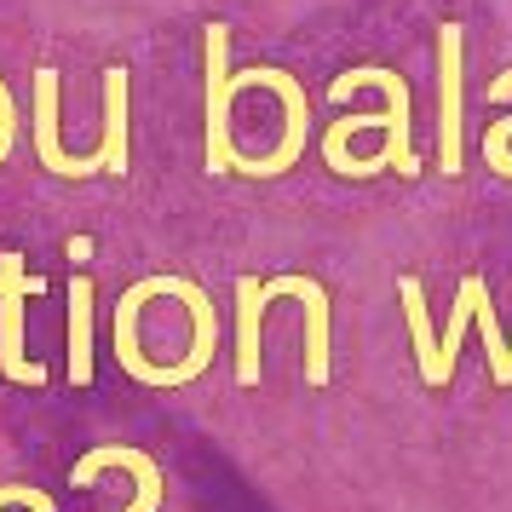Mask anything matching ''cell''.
Here are the masks:
<instances>
[{"mask_svg":"<svg viewBox=\"0 0 512 512\" xmlns=\"http://www.w3.org/2000/svg\"><path fill=\"white\" fill-rule=\"evenodd\" d=\"M357 87H380V93H386V116H340L323 133V150H346L351 133L380 127V133H386V150H380V156H386V167H392V173H403V179H415L420 156H415V133H409V127H415V98H409V81H403L397 70H386V64H369V70L334 75V87H328L323 98H334V104H340V98H351Z\"/></svg>","mask_w":512,"mask_h":512,"instance_id":"1","label":"cell"},{"mask_svg":"<svg viewBox=\"0 0 512 512\" xmlns=\"http://www.w3.org/2000/svg\"><path fill=\"white\" fill-rule=\"evenodd\" d=\"M231 29L213 18L202 29V144H208V173H236V144H231Z\"/></svg>","mask_w":512,"mask_h":512,"instance_id":"2","label":"cell"},{"mask_svg":"<svg viewBox=\"0 0 512 512\" xmlns=\"http://www.w3.org/2000/svg\"><path fill=\"white\" fill-rule=\"evenodd\" d=\"M231 87L242 93V87H271V93L282 98V144L271 150V162H236V173H248V179H277V173H288V167L300 162L305 139H311V98H305V87L294 81L288 70H277V64H254V70L231 75Z\"/></svg>","mask_w":512,"mask_h":512,"instance_id":"3","label":"cell"},{"mask_svg":"<svg viewBox=\"0 0 512 512\" xmlns=\"http://www.w3.org/2000/svg\"><path fill=\"white\" fill-rule=\"evenodd\" d=\"M41 288H47V277H29L18 248L0 254V374L18 386H47V369L24 357V305Z\"/></svg>","mask_w":512,"mask_h":512,"instance_id":"4","label":"cell"},{"mask_svg":"<svg viewBox=\"0 0 512 512\" xmlns=\"http://www.w3.org/2000/svg\"><path fill=\"white\" fill-rule=\"evenodd\" d=\"M461 64H466V29L455 18L438 24V167L449 179H461L466 150H461Z\"/></svg>","mask_w":512,"mask_h":512,"instance_id":"5","label":"cell"},{"mask_svg":"<svg viewBox=\"0 0 512 512\" xmlns=\"http://www.w3.org/2000/svg\"><path fill=\"white\" fill-rule=\"evenodd\" d=\"M35 156L52 179H93L104 173V156L87 150V156H70L64 150V133H58V70L41 64L35 70Z\"/></svg>","mask_w":512,"mask_h":512,"instance_id":"6","label":"cell"},{"mask_svg":"<svg viewBox=\"0 0 512 512\" xmlns=\"http://www.w3.org/2000/svg\"><path fill=\"white\" fill-rule=\"evenodd\" d=\"M259 294L265 300H277V294H294L305 305V380L311 386H328V374H334V346H328V288L317 277H259Z\"/></svg>","mask_w":512,"mask_h":512,"instance_id":"7","label":"cell"},{"mask_svg":"<svg viewBox=\"0 0 512 512\" xmlns=\"http://www.w3.org/2000/svg\"><path fill=\"white\" fill-rule=\"evenodd\" d=\"M104 466L133 472V484H139L133 507H121V512H156V507H162V466L150 461L144 449H133V443H104V449H87V455L70 466V484H75V489L98 484V472H104Z\"/></svg>","mask_w":512,"mask_h":512,"instance_id":"8","label":"cell"},{"mask_svg":"<svg viewBox=\"0 0 512 512\" xmlns=\"http://www.w3.org/2000/svg\"><path fill=\"white\" fill-rule=\"evenodd\" d=\"M484 288H489L484 277H461L455 305H449V323H443V334H438V346L415 357V369H420L426 386H449V374H455V363H461V340H466V328H472V311H478V294H484Z\"/></svg>","mask_w":512,"mask_h":512,"instance_id":"9","label":"cell"},{"mask_svg":"<svg viewBox=\"0 0 512 512\" xmlns=\"http://www.w3.org/2000/svg\"><path fill=\"white\" fill-rule=\"evenodd\" d=\"M98 156L110 179L133 173V144H127V70L104 64V116H98Z\"/></svg>","mask_w":512,"mask_h":512,"instance_id":"10","label":"cell"},{"mask_svg":"<svg viewBox=\"0 0 512 512\" xmlns=\"http://www.w3.org/2000/svg\"><path fill=\"white\" fill-rule=\"evenodd\" d=\"M265 294L259 277H236V380L259 386V328H265Z\"/></svg>","mask_w":512,"mask_h":512,"instance_id":"11","label":"cell"},{"mask_svg":"<svg viewBox=\"0 0 512 512\" xmlns=\"http://www.w3.org/2000/svg\"><path fill=\"white\" fill-rule=\"evenodd\" d=\"M70 386H93V277H70Z\"/></svg>","mask_w":512,"mask_h":512,"instance_id":"12","label":"cell"},{"mask_svg":"<svg viewBox=\"0 0 512 512\" xmlns=\"http://www.w3.org/2000/svg\"><path fill=\"white\" fill-rule=\"evenodd\" d=\"M6 507H29V512H58L52 507V495L47 489H35V484H0V512Z\"/></svg>","mask_w":512,"mask_h":512,"instance_id":"13","label":"cell"},{"mask_svg":"<svg viewBox=\"0 0 512 512\" xmlns=\"http://www.w3.org/2000/svg\"><path fill=\"white\" fill-rule=\"evenodd\" d=\"M489 98H495V104H501V98H512V70H507V75H495V81H489Z\"/></svg>","mask_w":512,"mask_h":512,"instance_id":"14","label":"cell"}]
</instances>
